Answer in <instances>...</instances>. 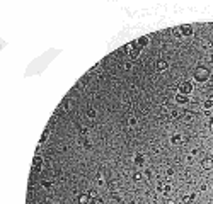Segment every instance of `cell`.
Instances as JSON below:
<instances>
[{"instance_id": "6da1fadb", "label": "cell", "mask_w": 213, "mask_h": 204, "mask_svg": "<svg viewBox=\"0 0 213 204\" xmlns=\"http://www.w3.org/2000/svg\"><path fill=\"white\" fill-rule=\"evenodd\" d=\"M142 49H143V48L136 43V39H135V41H131V43H128L126 46H124V51H126V55L131 58V60H136V58L140 56Z\"/></svg>"}, {"instance_id": "7a4b0ae2", "label": "cell", "mask_w": 213, "mask_h": 204, "mask_svg": "<svg viewBox=\"0 0 213 204\" xmlns=\"http://www.w3.org/2000/svg\"><path fill=\"white\" fill-rule=\"evenodd\" d=\"M193 77H194V80H196V82L203 84V82H206V80L210 78V70H208L206 67H198V68H194V73H193Z\"/></svg>"}, {"instance_id": "3957f363", "label": "cell", "mask_w": 213, "mask_h": 204, "mask_svg": "<svg viewBox=\"0 0 213 204\" xmlns=\"http://www.w3.org/2000/svg\"><path fill=\"white\" fill-rule=\"evenodd\" d=\"M179 94H182V95H189L193 92V82H189V80H184V82H181L179 84Z\"/></svg>"}, {"instance_id": "277c9868", "label": "cell", "mask_w": 213, "mask_h": 204, "mask_svg": "<svg viewBox=\"0 0 213 204\" xmlns=\"http://www.w3.org/2000/svg\"><path fill=\"white\" fill-rule=\"evenodd\" d=\"M179 31H181V36H184V37H189V36H193V26H189V24H184V26H179Z\"/></svg>"}, {"instance_id": "5b68a950", "label": "cell", "mask_w": 213, "mask_h": 204, "mask_svg": "<svg viewBox=\"0 0 213 204\" xmlns=\"http://www.w3.org/2000/svg\"><path fill=\"white\" fill-rule=\"evenodd\" d=\"M41 168H43V158L39 155H36L34 160H32V172H39Z\"/></svg>"}, {"instance_id": "8992f818", "label": "cell", "mask_w": 213, "mask_h": 204, "mask_svg": "<svg viewBox=\"0 0 213 204\" xmlns=\"http://www.w3.org/2000/svg\"><path fill=\"white\" fill-rule=\"evenodd\" d=\"M201 167L205 168V170H212L213 168V158H203Z\"/></svg>"}, {"instance_id": "52a82bcc", "label": "cell", "mask_w": 213, "mask_h": 204, "mask_svg": "<svg viewBox=\"0 0 213 204\" xmlns=\"http://www.w3.org/2000/svg\"><path fill=\"white\" fill-rule=\"evenodd\" d=\"M167 67H169V65H167V61H165V60H159V61H157V65H155L157 72H165V70H167Z\"/></svg>"}, {"instance_id": "ba28073f", "label": "cell", "mask_w": 213, "mask_h": 204, "mask_svg": "<svg viewBox=\"0 0 213 204\" xmlns=\"http://www.w3.org/2000/svg\"><path fill=\"white\" fill-rule=\"evenodd\" d=\"M135 165H145V155H142V153H136L133 158Z\"/></svg>"}, {"instance_id": "9c48e42d", "label": "cell", "mask_w": 213, "mask_h": 204, "mask_svg": "<svg viewBox=\"0 0 213 204\" xmlns=\"http://www.w3.org/2000/svg\"><path fill=\"white\" fill-rule=\"evenodd\" d=\"M176 102L177 104H188V102H189V97H188V95H182V94H177Z\"/></svg>"}, {"instance_id": "30bf717a", "label": "cell", "mask_w": 213, "mask_h": 204, "mask_svg": "<svg viewBox=\"0 0 213 204\" xmlns=\"http://www.w3.org/2000/svg\"><path fill=\"white\" fill-rule=\"evenodd\" d=\"M79 203L80 204H91V196H89V194H80Z\"/></svg>"}, {"instance_id": "8fae6325", "label": "cell", "mask_w": 213, "mask_h": 204, "mask_svg": "<svg viewBox=\"0 0 213 204\" xmlns=\"http://www.w3.org/2000/svg\"><path fill=\"white\" fill-rule=\"evenodd\" d=\"M148 41H150V37H148V36H142V37H138V39H136V43H138L142 48L147 46V44H148Z\"/></svg>"}, {"instance_id": "7c38bea8", "label": "cell", "mask_w": 213, "mask_h": 204, "mask_svg": "<svg viewBox=\"0 0 213 204\" xmlns=\"http://www.w3.org/2000/svg\"><path fill=\"white\" fill-rule=\"evenodd\" d=\"M170 143H172V145H181V143H182V136L181 135H174L172 138H170Z\"/></svg>"}, {"instance_id": "4fadbf2b", "label": "cell", "mask_w": 213, "mask_h": 204, "mask_svg": "<svg viewBox=\"0 0 213 204\" xmlns=\"http://www.w3.org/2000/svg\"><path fill=\"white\" fill-rule=\"evenodd\" d=\"M48 135H50V129H46V131H44V133L41 135V140H39V145H41V143H44L46 140H48Z\"/></svg>"}, {"instance_id": "5bb4252c", "label": "cell", "mask_w": 213, "mask_h": 204, "mask_svg": "<svg viewBox=\"0 0 213 204\" xmlns=\"http://www.w3.org/2000/svg\"><path fill=\"white\" fill-rule=\"evenodd\" d=\"M170 191H172V185H170V184H162V192H170Z\"/></svg>"}, {"instance_id": "9a60e30c", "label": "cell", "mask_w": 213, "mask_h": 204, "mask_svg": "<svg viewBox=\"0 0 213 204\" xmlns=\"http://www.w3.org/2000/svg\"><path fill=\"white\" fill-rule=\"evenodd\" d=\"M212 105H213V99H208V100H205V104H203V107L205 109H212Z\"/></svg>"}, {"instance_id": "2e32d148", "label": "cell", "mask_w": 213, "mask_h": 204, "mask_svg": "<svg viewBox=\"0 0 213 204\" xmlns=\"http://www.w3.org/2000/svg\"><path fill=\"white\" fill-rule=\"evenodd\" d=\"M91 204H104V201H102L101 197H94V199L91 201Z\"/></svg>"}, {"instance_id": "e0dca14e", "label": "cell", "mask_w": 213, "mask_h": 204, "mask_svg": "<svg viewBox=\"0 0 213 204\" xmlns=\"http://www.w3.org/2000/svg\"><path fill=\"white\" fill-rule=\"evenodd\" d=\"M172 34H174L176 37H181V31H179V27H174V29H172Z\"/></svg>"}, {"instance_id": "ac0fdd59", "label": "cell", "mask_w": 213, "mask_h": 204, "mask_svg": "<svg viewBox=\"0 0 213 204\" xmlns=\"http://www.w3.org/2000/svg\"><path fill=\"white\" fill-rule=\"evenodd\" d=\"M87 116H89L91 119H94V117H96V111H94V109H89V111H87Z\"/></svg>"}, {"instance_id": "d6986e66", "label": "cell", "mask_w": 213, "mask_h": 204, "mask_svg": "<svg viewBox=\"0 0 213 204\" xmlns=\"http://www.w3.org/2000/svg\"><path fill=\"white\" fill-rule=\"evenodd\" d=\"M193 199H194V194H191V196H184L182 201H184V203H189V201H193Z\"/></svg>"}, {"instance_id": "ffe728a7", "label": "cell", "mask_w": 213, "mask_h": 204, "mask_svg": "<svg viewBox=\"0 0 213 204\" xmlns=\"http://www.w3.org/2000/svg\"><path fill=\"white\" fill-rule=\"evenodd\" d=\"M130 124H131V126L136 124V117H130Z\"/></svg>"}, {"instance_id": "44dd1931", "label": "cell", "mask_w": 213, "mask_h": 204, "mask_svg": "<svg viewBox=\"0 0 213 204\" xmlns=\"http://www.w3.org/2000/svg\"><path fill=\"white\" fill-rule=\"evenodd\" d=\"M89 196H91L92 199L94 197H97V194H96V191H89Z\"/></svg>"}, {"instance_id": "7402d4cb", "label": "cell", "mask_w": 213, "mask_h": 204, "mask_svg": "<svg viewBox=\"0 0 213 204\" xmlns=\"http://www.w3.org/2000/svg\"><path fill=\"white\" fill-rule=\"evenodd\" d=\"M133 179H135V180H140V179H142V173H138V172H136V173L133 175Z\"/></svg>"}, {"instance_id": "603a6c76", "label": "cell", "mask_w": 213, "mask_h": 204, "mask_svg": "<svg viewBox=\"0 0 213 204\" xmlns=\"http://www.w3.org/2000/svg\"><path fill=\"white\" fill-rule=\"evenodd\" d=\"M167 175H169V177L170 175H174V170H172V168H167Z\"/></svg>"}, {"instance_id": "cb8c5ba5", "label": "cell", "mask_w": 213, "mask_h": 204, "mask_svg": "<svg viewBox=\"0 0 213 204\" xmlns=\"http://www.w3.org/2000/svg\"><path fill=\"white\" fill-rule=\"evenodd\" d=\"M165 204H176V203H174L172 199H165Z\"/></svg>"}, {"instance_id": "d4e9b609", "label": "cell", "mask_w": 213, "mask_h": 204, "mask_svg": "<svg viewBox=\"0 0 213 204\" xmlns=\"http://www.w3.org/2000/svg\"><path fill=\"white\" fill-rule=\"evenodd\" d=\"M210 131H212V133H213V119L210 121Z\"/></svg>"}]
</instances>
